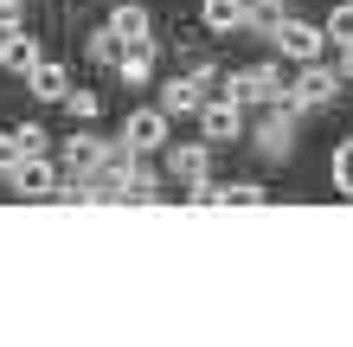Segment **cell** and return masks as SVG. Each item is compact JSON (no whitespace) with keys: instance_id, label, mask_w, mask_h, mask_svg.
Instances as JSON below:
<instances>
[{"instance_id":"1","label":"cell","mask_w":353,"mask_h":347,"mask_svg":"<svg viewBox=\"0 0 353 347\" xmlns=\"http://www.w3.org/2000/svg\"><path fill=\"white\" fill-rule=\"evenodd\" d=\"M334 97H341V71H327L321 58H308V65H302V77H296V84H289L283 97H270V103H276V110H289V116H315V110H327V103H334Z\"/></svg>"},{"instance_id":"2","label":"cell","mask_w":353,"mask_h":347,"mask_svg":"<svg viewBox=\"0 0 353 347\" xmlns=\"http://www.w3.org/2000/svg\"><path fill=\"white\" fill-rule=\"evenodd\" d=\"M270 46H276L289 65H308V58H321V52H327V32L315 26V19L283 13V19H276V32H270Z\"/></svg>"},{"instance_id":"3","label":"cell","mask_w":353,"mask_h":347,"mask_svg":"<svg viewBox=\"0 0 353 347\" xmlns=\"http://www.w3.org/2000/svg\"><path fill=\"white\" fill-rule=\"evenodd\" d=\"M168 122H174V116L161 110V103H154V110H129V116H122V135H116V141H122L129 155H161V148H168V135H174Z\"/></svg>"},{"instance_id":"4","label":"cell","mask_w":353,"mask_h":347,"mask_svg":"<svg viewBox=\"0 0 353 347\" xmlns=\"http://www.w3.org/2000/svg\"><path fill=\"white\" fill-rule=\"evenodd\" d=\"M110 155H116V148H110L103 135H90V129H71L65 141H58V174H71V180H90V174H97Z\"/></svg>"},{"instance_id":"5","label":"cell","mask_w":353,"mask_h":347,"mask_svg":"<svg viewBox=\"0 0 353 347\" xmlns=\"http://www.w3.org/2000/svg\"><path fill=\"white\" fill-rule=\"evenodd\" d=\"M7 187H13L19 199H46V193H58V161H52V155H19L13 168H7Z\"/></svg>"},{"instance_id":"6","label":"cell","mask_w":353,"mask_h":347,"mask_svg":"<svg viewBox=\"0 0 353 347\" xmlns=\"http://www.w3.org/2000/svg\"><path fill=\"white\" fill-rule=\"evenodd\" d=\"M199 129H205L212 148H219V141H238V135H244V103H232L225 90H212V97L199 103Z\"/></svg>"},{"instance_id":"7","label":"cell","mask_w":353,"mask_h":347,"mask_svg":"<svg viewBox=\"0 0 353 347\" xmlns=\"http://www.w3.org/2000/svg\"><path fill=\"white\" fill-rule=\"evenodd\" d=\"M161 155H168V174L180 180V187H193V180H205V174H212V141H180V148L168 141Z\"/></svg>"},{"instance_id":"8","label":"cell","mask_w":353,"mask_h":347,"mask_svg":"<svg viewBox=\"0 0 353 347\" xmlns=\"http://www.w3.org/2000/svg\"><path fill=\"white\" fill-rule=\"evenodd\" d=\"M257 148H263L270 161H289V155H296V116L270 103V116L257 122Z\"/></svg>"},{"instance_id":"9","label":"cell","mask_w":353,"mask_h":347,"mask_svg":"<svg viewBox=\"0 0 353 347\" xmlns=\"http://www.w3.org/2000/svg\"><path fill=\"white\" fill-rule=\"evenodd\" d=\"M39 58H46V52H39V39H32L26 26L0 32V71H7V77H26V71L39 65Z\"/></svg>"},{"instance_id":"10","label":"cell","mask_w":353,"mask_h":347,"mask_svg":"<svg viewBox=\"0 0 353 347\" xmlns=\"http://www.w3.org/2000/svg\"><path fill=\"white\" fill-rule=\"evenodd\" d=\"M110 71H116V77H122V84H129V90H141V84H148V77H154V46H148V39H141V46H122Z\"/></svg>"},{"instance_id":"11","label":"cell","mask_w":353,"mask_h":347,"mask_svg":"<svg viewBox=\"0 0 353 347\" xmlns=\"http://www.w3.org/2000/svg\"><path fill=\"white\" fill-rule=\"evenodd\" d=\"M244 13H251V0H199L205 32H244Z\"/></svg>"},{"instance_id":"12","label":"cell","mask_w":353,"mask_h":347,"mask_svg":"<svg viewBox=\"0 0 353 347\" xmlns=\"http://www.w3.org/2000/svg\"><path fill=\"white\" fill-rule=\"evenodd\" d=\"M110 32L122 39V46H141L154 26H148V7L141 0H116V13H110Z\"/></svg>"},{"instance_id":"13","label":"cell","mask_w":353,"mask_h":347,"mask_svg":"<svg viewBox=\"0 0 353 347\" xmlns=\"http://www.w3.org/2000/svg\"><path fill=\"white\" fill-rule=\"evenodd\" d=\"M26 84H32V97H39V103H58V97L71 90V71L58 65V58H39V65L26 71Z\"/></svg>"},{"instance_id":"14","label":"cell","mask_w":353,"mask_h":347,"mask_svg":"<svg viewBox=\"0 0 353 347\" xmlns=\"http://www.w3.org/2000/svg\"><path fill=\"white\" fill-rule=\"evenodd\" d=\"M199 103H205V90L193 84V77H174V84H161V110H168V116H199Z\"/></svg>"},{"instance_id":"15","label":"cell","mask_w":353,"mask_h":347,"mask_svg":"<svg viewBox=\"0 0 353 347\" xmlns=\"http://www.w3.org/2000/svg\"><path fill=\"white\" fill-rule=\"evenodd\" d=\"M58 110H65L71 122H97V110H103V97H97V90H77V84H71L65 97H58Z\"/></svg>"},{"instance_id":"16","label":"cell","mask_w":353,"mask_h":347,"mask_svg":"<svg viewBox=\"0 0 353 347\" xmlns=\"http://www.w3.org/2000/svg\"><path fill=\"white\" fill-rule=\"evenodd\" d=\"M283 13H289V7H283V0H251V13H244V26H251V32H263V39H270V32H276V19H283Z\"/></svg>"},{"instance_id":"17","label":"cell","mask_w":353,"mask_h":347,"mask_svg":"<svg viewBox=\"0 0 353 347\" xmlns=\"http://www.w3.org/2000/svg\"><path fill=\"white\" fill-rule=\"evenodd\" d=\"M321 32H327V46H353V0H341V7L321 19Z\"/></svg>"},{"instance_id":"18","label":"cell","mask_w":353,"mask_h":347,"mask_svg":"<svg viewBox=\"0 0 353 347\" xmlns=\"http://www.w3.org/2000/svg\"><path fill=\"white\" fill-rule=\"evenodd\" d=\"M116 52H122V39H116L110 26H103V32H90V39H84V58H90V65H116Z\"/></svg>"},{"instance_id":"19","label":"cell","mask_w":353,"mask_h":347,"mask_svg":"<svg viewBox=\"0 0 353 347\" xmlns=\"http://www.w3.org/2000/svg\"><path fill=\"white\" fill-rule=\"evenodd\" d=\"M219 206H263V187L257 180H232V187H219Z\"/></svg>"},{"instance_id":"20","label":"cell","mask_w":353,"mask_h":347,"mask_svg":"<svg viewBox=\"0 0 353 347\" xmlns=\"http://www.w3.org/2000/svg\"><path fill=\"white\" fill-rule=\"evenodd\" d=\"M13 135H19V148H26V155H52V135L39 129V122H13Z\"/></svg>"},{"instance_id":"21","label":"cell","mask_w":353,"mask_h":347,"mask_svg":"<svg viewBox=\"0 0 353 347\" xmlns=\"http://www.w3.org/2000/svg\"><path fill=\"white\" fill-rule=\"evenodd\" d=\"M334 187L353 199V141H341V148H334Z\"/></svg>"},{"instance_id":"22","label":"cell","mask_w":353,"mask_h":347,"mask_svg":"<svg viewBox=\"0 0 353 347\" xmlns=\"http://www.w3.org/2000/svg\"><path fill=\"white\" fill-rule=\"evenodd\" d=\"M13 26H26V0H0V32H13Z\"/></svg>"},{"instance_id":"23","label":"cell","mask_w":353,"mask_h":347,"mask_svg":"<svg viewBox=\"0 0 353 347\" xmlns=\"http://www.w3.org/2000/svg\"><path fill=\"white\" fill-rule=\"evenodd\" d=\"M19 155H26V148H19V135H13V129H0V174H7Z\"/></svg>"},{"instance_id":"24","label":"cell","mask_w":353,"mask_h":347,"mask_svg":"<svg viewBox=\"0 0 353 347\" xmlns=\"http://www.w3.org/2000/svg\"><path fill=\"white\" fill-rule=\"evenodd\" d=\"M186 77H193V84H199L205 97H212V90H219V65H205V58H199V65H193V71H186Z\"/></svg>"},{"instance_id":"25","label":"cell","mask_w":353,"mask_h":347,"mask_svg":"<svg viewBox=\"0 0 353 347\" xmlns=\"http://www.w3.org/2000/svg\"><path fill=\"white\" fill-rule=\"evenodd\" d=\"M341 77H347V84H353V46H341V65H334Z\"/></svg>"}]
</instances>
